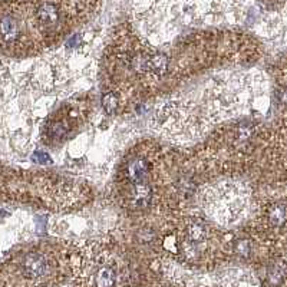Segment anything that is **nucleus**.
Listing matches in <instances>:
<instances>
[{"mask_svg":"<svg viewBox=\"0 0 287 287\" xmlns=\"http://www.w3.org/2000/svg\"><path fill=\"white\" fill-rule=\"evenodd\" d=\"M83 246L72 242H42L20 250L5 267L2 284L83 286Z\"/></svg>","mask_w":287,"mask_h":287,"instance_id":"obj_5","label":"nucleus"},{"mask_svg":"<svg viewBox=\"0 0 287 287\" xmlns=\"http://www.w3.org/2000/svg\"><path fill=\"white\" fill-rule=\"evenodd\" d=\"M93 0H32L0 10V51L33 58L68 38L93 13Z\"/></svg>","mask_w":287,"mask_h":287,"instance_id":"obj_2","label":"nucleus"},{"mask_svg":"<svg viewBox=\"0 0 287 287\" xmlns=\"http://www.w3.org/2000/svg\"><path fill=\"white\" fill-rule=\"evenodd\" d=\"M92 105L93 102L89 98H81L63 104L59 109L49 115L42 125V142L51 148L61 147L62 144L66 142L89 119V115L93 109Z\"/></svg>","mask_w":287,"mask_h":287,"instance_id":"obj_8","label":"nucleus"},{"mask_svg":"<svg viewBox=\"0 0 287 287\" xmlns=\"http://www.w3.org/2000/svg\"><path fill=\"white\" fill-rule=\"evenodd\" d=\"M178 155L157 141L134 145L115 175V200L128 217L152 220L185 208L178 193Z\"/></svg>","mask_w":287,"mask_h":287,"instance_id":"obj_1","label":"nucleus"},{"mask_svg":"<svg viewBox=\"0 0 287 287\" xmlns=\"http://www.w3.org/2000/svg\"><path fill=\"white\" fill-rule=\"evenodd\" d=\"M0 198L51 212H72L91 204L93 191L79 178L0 165Z\"/></svg>","mask_w":287,"mask_h":287,"instance_id":"obj_6","label":"nucleus"},{"mask_svg":"<svg viewBox=\"0 0 287 287\" xmlns=\"http://www.w3.org/2000/svg\"><path fill=\"white\" fill-rule=\"evenodd\" d=\"M33 159H36V161L40 162V164H47V162L51 161L49 155H47L46 152H42V151L35 152V154H33Z\"/></svg>","mask_w":287,"mask_h":287,"instance_id":"obj_9","label":"nucleus"},{"mask_svg":"<svg viewBox=\"0 0 287 287\" xmlns=\"http://www.w3.org/2000/svg\"><path fill=\"white\" fill-rule=\"evenodd\" d=\"M286 219L284 194L261 198L254 217L246 227L244 240L235 238V254L244 249L246 256L263 265L286 258Z\"/></svg>","mask_w":287,"mask_h":287,"instance_id":"obj_7","label":"nucleus"},{"mask_svg":"<svg viewBox=\"0 0 287 287\" xmlns=\"http://www.w3.org/2000/svg\"><path fill=\"white\" fill-rule=\"evenodd\" d=\"M165 55L164 93L211 69L250 65L263 56V46L254 36L231 31H205L177 40Z\"/></svg>","mask_w":287,"mask_h":287,"instance_id":"obj_4","label":"nucleus"},{"mask_svg":"<svg viewBox=\"0 0 287 287\" xmlns=\"http://www.w3.org/2000/svg\"><path fill=\"white\" fill-rule=\"evenodd\" d=\"M148 221L152 226V249L164 260L198 272H212L235 254L233 231L187 208Z\"/></svg>","mask_w":287,"mask_h":287,"instance_id":"obj_3","label":"nucleus"}]
</instances>
